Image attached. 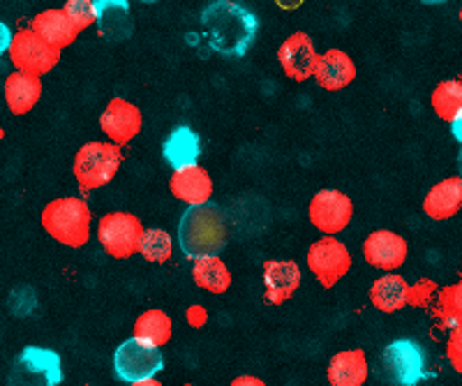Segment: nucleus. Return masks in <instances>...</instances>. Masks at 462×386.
I'll return each instance as SVG.
<instances>
[{"label": "nucleus", "mask_w": 462, "mask_h": 386, "mask_svg": "<svg viewBox=\"0 0 462 386\" xmlns=\"http://www.w3.org/2000/svg\"><path fill=\"white\" fill-rule=\"evenodd\" d=\"M42 229L65 248H84L90 241L93 213L86 199L79 197H60L49 201L40 216Z\"/></svg>", "instance_id": "obj_1"}, {"label": "nucleus", "mask_w": 462, "mask_h": 386, "mask_svg": "<svg viewBox=\"0 0 462 386\" xmlns=\"http://www.w3.org/2000/svg\"><path fill=\"white\" fill-rule=\"evenodd\" d=\"M229 229L220 208L199 207L189 208L180 220L179 241L183 245L185 254L197 260L206 254H217L226 245Z\"/></svg>", "instance_id": "obj_2"}, {"label": "nucleus", "mask_w": 462, "mask_h": 386, "mask_svg": "<svg viewBox=\"0 0 462 386\" xmlns=\"http://www.w3.org/2000/svg\"><path fill=\"white\" fill-rule=\"evenodd\" d=\"M121 162L123 153L118 146L109 142H88L74 155L72 174L81 192H93L109 186L121 170Z\"/></svg>", "instance_id": "obj_3"}, {"label": "nucleus", "mask_w": 462, "mask_h": 386, "mask_svg": "<svg viewBox=\"0 0 462 386\" xmlns=\"http://www.w3.org/2000/svg\"><path fill=\"white\" fill-rule=\"evenodd\" d=\"M143 225L134 213L111 211L100 217L97 225V241L102 250L114 260H130L139 254Z\"/></svg>", "instance_id": "obj_4"}, {"label": "nucleus", "mask_w": 462, "mask_h": 386, "mask_svg": "<svg viewBox=\"0 0 462 386\" xmlns=\"http://www.w3.org/2000/svg\"><path fill=\"white\" fill-rule=\"evenodd\" d=\"M7 53H10V60L16 72H26V75L32 77L49 75L60 63V51L44 42L31 28L16 31L12 35V44Z\"/></svg>", "instance_id": "obj_5"}, {"label": "nucleus", "mask_w": 462, "mask_h": 386, "mask_svg": "<svg viewBox=\"0 0 462 386\" xmlns=\"http://www.w3.org/2000/svg\"><path fill=\"white\" fill-rule=\"evenodd\" d=\"M308 269L324 290L336 287L340 278L352 271V253L336 236H324L308 248Z\"/></svg>", "instance_id": "obj_6"}, {"label": "nucleus", "mask_w": 462, "mask_h": 386, "mask_svg": "<svg viewBox=\"0 0 462 386\" xmlns=\"http://www.w3.org/2000/svg\"><path fill=\"white\" fill-rule=\"evenodd\" d=\"M310 225L324 236H336L352 225L354 201L340 190H319L308 207Z\"/></svg>", "instance_id": "obj_7"}, {"label": "nucleus", "mask_w": 462, "mask_h": 386, "mask_svg": "<svg viewBox=\"0 0 462 386\" xmlns=\"http://www.w3.org/2000/svg\"><path fill=\"white\" fill-rule=\"evenodd\" d=\"M114 368L116 375L123 381L134 384V381L151 380V377L158 375V371L162 368V354H160V349L151 347L137 338H130L116 349Z\"/></svg>", "instance_id": "obj_8"}, {"label": "nucleus", "mask_w": 462, "mask_h": 386, "mask_svg": "<svg viewBox=\"0 0 462 386\" xmlns=\"http://www.w3.org/2000/svg\"><path fill=\"white\" fill-rule=\"evenodd\" d=\"M383 368L393 384L416 386L426 372V356H423L420 345L411 343V340H398V343H391L383 352Z\"/></svg>", "instance_id": "obj_9"}, {"label": "nucleus", "mask_w": 462, "mask_h": 386, "mask_svg": "<svg viewBox=\"0 0 462 386\" xmlns=\"http://www.w3.org/2000/svg\"><path fill=\"white\" fill-rule=\"evenodd\" d=\"M100 127L105 137L109 139V143L114 146H125L132 139L142 133L143 127V116L142 109H139L134 102L125 100V97H114V100L106 105V109L100 116Z\"/></svg>", "instance_id": "obj_10"}, {"label": "nucleus", "mask_w": 462, "mask_h": 386, "mask_svg": "<svg viewBox=\"0 0 462 386\" xmlns=\"http://www.w3.org/2000/svg\"><path fill=\"white\" fill-rule=\"evenodd\" d=\"M60 380V359L49 349L28 347L16 359L14 386H56Z\"/></svg>", "instance_id": "obj_11"}, {"label": "nucleus", "mask_w": 462, "mask_h": 386, "mask_svg": "<svg viewBox=\"0 0 462 386\" xmlns=\"http://www.w3.org/2000/svg\"><path fill=\"white\" fill-rule=\"evenodd\" d=\"M317 59H319V53L308 32H291L278 49L280 68L296 84H303L315 75Z\"/></svg>", "instance_id": "obj_12"}, {"label": "nucleus", "mask_w": 462, "mask_h": 386, "mask_svg": "<svg viewBox=\"0 0 462 386\" xmlns=\"http://www.w3.org/2000/svg\"><path fill=\"white\" fill-rule=\"evenodd\" d=\"M407 254H410V245L404 236L391 229H374L363 241V260L373 269L398 271L407 262Z\"/></svg>", "instance_id": "obj_13"}, {"label": "nucleus", "mask_w": 462, "mask_h": 386, "mask_svg": "<svg viewBox=\"0 0 462 386\" xmlns=\"http://www.w3.org/2000/svg\"><path fill=\"white\" fill-rule=\"evenodd\" d=\"M169 192L189 208L208 207L213 199V179L201 164H185L173 170L169 179Z\"/></svg>", "instance_id": "obj_14"}, {"label": "nucleus", "mask_w": 462, "mask_h": 386, "mask_svg": "<svg viewBox=\"0 0 462 386\" xmlns=\"http://www.w3.org/2000/svg\"><path fill=\"white\" fill-rule=\"evenodd\" d=\"M303 273L294 260L263 262V299L271 306H282L299 291Z\"/></svg>", "instance_id": "obj_15"}, {"label": "nucleus", "mask_w": 462, "mask_h": 386, "mask_svg": "<svg viewBox=\"0 0 462 386\" xmlns=\"http://www.w3.org/2000/svg\"><path fill=\"white\" fill-rule=\"evenodd\" d=\"M312 77L319 88L337 93L356 79V65H354L352 56L342 49H328V51L319 53Z\"/></svg>", "instance_id": "obj_16"}, {"label": "nucleus", "mask_w": 462, "mask_h": 386, "mask_svg": "<svg viewBox=\"0 0 462 386\" xmlns=\"http://www.w3.org/2000/svg\"><path fill=\"white\" fill-rule=\"evenodd\" d=\"M462 208V176H448L428 190L423 213L435 223H444L457 216Z\"/></svg>", "instance_id": "obj_17"}, {"label": "nucleus", "mask_w": 462, "mask_h": 386, "mask_svg": "<svg viewBox=\"0 0 462 386\" xmlns=\"http://www.w3.org/2000/svg\"><path fill=\"white\" fill-rule=\"evenodd\" d=\"M370 365L363 349H342L328 361L326 377L331 386H363L368 381Z\"/></svg>", "instance_id": "obj_18"}, {"label": "nucleus", "mask_w": 462, "mask_h": 386, "mask_svg": "<svg viewBox=\"0 0 462 386\" xmlns=\"http://www.w3.org/2000/svg\"><path fill=\"white\" fill-rule=\"evenodd\" d=\"M31 31L37 32L40 38L47 44H51L53 49L63 51L65 47L74 44L79 31L74 28V23L69 22V16L65 14L63 7H51V10H44L32 19Z\"/></svg>", "instance_id": "obj_19"}, {"label": "nucleus", "mask_w": 462, "mask_h": 386, "mask_svg": "<svg viewBox=\"0 0 462 386\" xmlns=\"http://www.w3.org/2000/svg\"><path fill=\"white\" fill-rule=\"evenodd\" d=\"M3 96H5L12 114L23 116V114L32 112L40 97H42V79L26 75V72H12L5 79V86H3Z\"/></svg>", "instance_id": "obj_20"}, {"label": "nucleus", "mask_w": 462, "mask_h": 386, "mask_svg": "<svg viewBox=\"0 0 462 386\" xmlns=\"http://www.w3.org/2000/svg\"><path fill=\"white\" fill-rule=\"evenodd\" d=\"M410 282L398 273H386L373 282L368 297L374 310L393 315L410 303Z\"/></svg>", "instance_id": "obj_21"}, {"label": "nucleus", "mask_w": 462, "mask_h": 386, "mask_svg": "<svg viewBox=\"0 0 462 386\" xmlns=\"http://www.w3.org/2000/svg\"><path fill=\"white\" fill-rule=\"evenodd\" d=\"M192 280L201 290L220 297V294L229 291L231 271L222 262L220 254H206V257H197L195 264H192Z\"/></svg>", "instance_id": "obj_22"}, {"label": "nucleus", "mask_w": 462, "mask_h": 386, "mask_svg": "<svg viewBox=\"0 0 462 386\" xmlns=\"http://www.w3.org/2000/svg\"><path fill=\"white\" fill-rule=\"evenodd\" d=\"M132 331H134L132 338H137L142 343L151 345V347L160 349L171 340L173 322L164 310H146L139 315Z\"/></svg>", "instance_id": "obj_23"}, {"label": "nucleus", "mask_w": 462, "mask_h": 386, "mask_svg": "<svg viewBox=\"0 0 462 386\" xmlns=\"http://www.w3.org/2000/svg\"><path fill=\"white\" fill-rule=\"evenodd\" d=\"M435 116L444 123H453L462 116V84L457 79L439 81L430 96Z\"/></svg>", "instance_id": "obj_24"}, {"label": "nucleus", "mask_w": 462, "mask_h": 386, "mask_svg": "<svg viewBox=\"0 0 462 386\" xmlns=\"http://www.w3.org/2000/svg\"><path fill=\"white\" fill-rule=\"evenodd\" d=\"M139 254L151 264H167L173 254V238L171 234L164 229H143L142 245H139Z\"/></svg>", "instance_id": "obj_25"}, {"label": "nucleus", "mask_w": 462, "mask_h": 386, "mask_svg": "<svg viewBox=\"0 0 462 386\" xmlns=\"http://www.w3.org/2000/svg\"><path fill=\"white\" fill-rule=\"evenodd\" d=\"M197 153H199V146H197V137L189 130H179L176 134H171L164 146V155H167L169 162L173 164V170L185 167V164H195Z\"/></svg>", "instance_id": "obj_26"}, {"label": "nucleus", "mask_w": 462, "mask_h": 386, "mask_svg": "<svg viewBox=\"0 0 462 386\" xmlns=\"http://www.w3.org/2000/svg\"><path fill=\"white\" fill-rule=\"evenodd\" d=\"M63 12L69 16L77 31H86L100 19V5L93 0H68L63 5Z\"/></svg>", "instance_id": "obj_27"}, {"label": "nucleus", "mask_w": 462, "mask_h": 386, "mask_svg": "<svg viewBox=\"0 0 462 386\" xmlns=\"http://www.w3.org/2000/svg\"><path fill=\"white\" fill-rule=\"evenodd\" d=\"M437 294H439V291H437L435 282L423 278V280H419L416 285L410 287V303H407V306L428 308L432 301H435Z\"/></svg>", "instance_id": "obj_28"}, {"label": "nucleus", "mask_w": 462, "mask_h": 386, "mask_svg": "<svg viewBox=\"0 0 462 386\" xmlns=\"http://www.w3.org/2000/svg\"><path fill=\"white\" fill-rule=\"evenodd\" d=\"M447 359L451 368L462 375V322L451 328L447 340Z\"/></svg>", "instance_id": "obj_29"}, {"label": "nucleus", "mask_w": 462, "mask_h": 386, "mask_svg": "<svg viewBox=\"0 0 462 386\" xmlns=\"http://www.w3.org/2000/svg\"><path fill=\"white\" fill-rule=\"evenodd\" d=\"M185 322L192 328H204L208 324V310L204 306H199V303H195V306H189L185 310Z\"/></svg>", "instance_id": "obj_30"}, {"label": "nucleus", "mask_w": 462, "mask_h": 386, "mask_svg": "<svg viewBox=\"0 0 462 386\" xmlns=\"http://www.w3.org/2000/svg\"><path fill=\"white\" fill-rule=\"evenodd\" d=\"M451 290V306H453V315H456V322H462V278L457 285L448 287Z\"/></svg>", "instance_id": "obj_31"}, {"label": "nucleus", "mask_w": 462, "mask_h": 386, "mask_svg": "<svg viewBox=\"0 0 462 386\" xmlns=\"http://www.w3.org/2000/svg\"><path fill=\"white\" fill-rule=\"evenodd\" d=\"M229 386H268V384L254 375H241L236 377V380H231Z\"/></svg>", "instance_id": "obj_32"}, {"label": "nucleus", "mask_w": 462, "mask_h": 386, "mask_svg": "<svg viewBox=\"0 0 462 386\" xmlns=\"http://www.w3.org/2000/svg\"><path fill=\"white\" fill-rule=\"evenodd\" d=\"M12 35H14V32H10V28H7L5 23H0V53H5L7 49H10Z\"/></svg>", "instance_id": "obj_33"}, {"label": "nucleus", "mask_w": 462, "mask_h": 386, "mask_svg": "<svg viewBox=\"0 0 462 386\" xmlns=\"http://www.w3.org/2000/svg\"><path fill=\"white\" fill-rule=\"evenodd\" d=\"M451 133H453V137L462 143V116L457 118V121L451 123Z\"/></svg>", "instance_id": "obj_34"}, {"label": "nucleus", "mask_w": 462, "mask_h": 386, "mask_svg": "<svg viewBox=\"0 0 462 386\" xmlns=\"http://www.w3.org/2000/svg\"><path fill=\"white\" fill-rule=\"evenodd\" d=\"M130 386H164L162 381H158L155 377H151V380H142V381H134V384Z\"/></svg>", "instance_id": "obj_35"}, {"label": "nucleus", "mask_w": 462, "mask_h": 386, "mask_svg": "<svg viewBox=\"0 0 462 386\" xmlns=\"http://www.w3.org/2000/svg\"><path fill=\"white\" fill-rule=\"evenodd\" d=\"M5 137V130H3V125H0V139Z\"/></svg>", "instance_id": "obj_36"}, {"label": "nucleus", "mask_w": 462, "mask_h": 386, "mask_svg": "<svg viewBox=\"0 0 462 386\" xmlns=\"http://www.w3.org/2000/svg\"><path fill=\"white\" fill-rule=\"evenodd\" d=\"M457 16H460V22H462V5H460V12H457Z\"/></svg>", "instance_id": "obj_37"}, {"label": "nucleus", "mask_w": 462, "mask_h": 386, "mask_svg": "<svg viewBox=\"0 0 462 386\" xmlns=\"http://www.w3.org/2000/svg\"><path fill=\"white\" fill-rule=\"evenodd\" d=\"M457 81H460V84H462V68H460V79H457Z\"/></svg>", "instance_id": "obj_38"}, {"label": "nucleus", "mask_w": 462, "mask_h": 386, "mask_svg": "<svg viewBox=\"0 0 462 386\" xmlns=\"http://www.w3.org/2000/svg\"><path fill=\"white\" fill-rule=\"evenodd\" d=\"M183 386H201V384H183Z\"/></svg>", "instance_id": "obj_39"}, {"label": "nucleus", "mask_w": 462, "mask_h": 386, "mask_svg": "<svg viewBox=\"0 0 462 386\" xmlns=\"http://www.w3.org/2000/svg\"><path fill=\"white\" fill-rule=\"evenodd\" d=\"M84 386H93V384H84Z\"/></svg>", "instance_id": "obj_40"}]
</instances>
